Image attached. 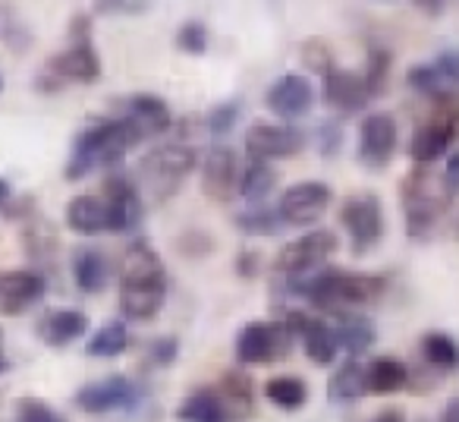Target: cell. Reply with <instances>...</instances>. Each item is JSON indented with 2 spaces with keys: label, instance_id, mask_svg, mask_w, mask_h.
Masks as SVG:
<instances>
[{
  "label": "cell",
  "instance_id": "obj_51",
  "mask_svg": "<svg viewBox=\"0 0 459 422\" xmlns=\"http://www.w3.org/2000/svg\"><path fill=\"white\" fill-rule=\"evenodd\" d=\"M415 7H419V10H428V16H440V13H444V4H425V0H419Z\"/></svg>",
  "mask_w": 459,
  "mask_h": 422
},
{
  "label": "cell",
  "instance_id": "obj_5",
  "mask_svg": "<svg viewBox=\"0 0 459 422\" xmlns=\"http://www.w3.org/2000/svg\"><path fill=\"white\" fill-rule=\"evenodd\" d=\"M459 136V95L456 92H446L437 98L431 117L421 123L412 133L409 142V158L419 167L437 161L440 154H446V148L453 145V139Z\"/></svg>",
  "mask_w": 459,
  "mask_h": 422
},
{
  "label": "cell",
  "instance_id": "obj_43",
  "mask_svg": "<svg viewBox=\"0 0 459 422\" xmlns=\"http://www.w3.org/2000/svg\"><path fill=\"white\" fill-rule=\"evenodd\" d=\"M177 353H179L177 338H154L152 344H148V359H152L154 365H170L173 359H177Z\"/></svg>",
  "mask_w": 459,
  "mask_h": 422
},
{
  "label": "cell",
  "instance_id": "obj_6",
  "mask_svg": "<svg viewBox=\"0 0 459 422\" xmlns=\"http://www.w3.org/2000/svg\"><path fill=\"white\" fill-rule=\"evenodd\" d=\"M340 224L350 233L352 252H356V256L368 252L371 246L381 243L384 231H387L381 198H377L375 192H356V196L343 198V205H340Z\"/></svg>",
  "mask_w": 459,
  "mask_h": 422
},
{
  "label": "cell",
  "instance_id": "obj_45",
  "mask_svg": "<svg viewBox=\"0 0 459 422\" xmlns=\"http://www.w3.org/2000/svg\"><path fill=\"white\" fill-rule=\"evenodd\" d=\"M258 262H262V252H258V250H243L237 256V275L239 277H255L258 275Z\"/></svg>",
  "mask_w": 459,
  "mask_h": 422
},
{
  "label": "cell",
  "instance_id": "obj_23",
  "mask_svg": "<svg viewBox=\"0 0 459 422\" xmlns=\"http://www.w3.org/2000/svg\"><path fill=\"white\" fill-rule=\"evenodd\" d=\"M66 224L82 237H95V233L110 231V215L104 198L98 196H76L66 205Z\"/></svg>",
  "mask_w": 459,
  "mask_h": 422
},
{
  "label": "cell",
  "instance_id": "obj_37",
  "mask_svg": "<svg viewBox=\"0 0 459 422\" xmlns=\"http://www.w3.org/2000/svg\"><path fill=\"white\" fill-rule=\"evenodd\" d=\"M177 48L186 54H204V48H208V29L202 26L198 20H189L183 22V26L177 29Z\"/></svg>",
  "mask_w": 459,
  "mask_h": 422
},
{
  "label": "cell",
  "instance_id": "obj_8",
  "mask_svg": "<svg viewBox=\"0 0 459 422\" xmlns=\"http://www.w3.org/2000/svg\"><path fill=\"white\" fill-rule=\"evenodd\" d=\"M333 252H337V237H333L331 231H312V233H306V237L283 246L274 268L287 277H302L318 268V265H325Z\"/></svg>",
  "mask_w": 459,
  "mask_h": 422
},
{
  "label": "cell",
  "instance_id": "obj_12",
  "mask_svg": "<svg viewBox=\"0 0 459 422\" xmlns=\"http://www.w3.org/2000/svg\"><path fill=\"white\" fill-rule=\"evenodd\" d=\"M283 325L290 328V334L293 338L302 340V347H306V356L312 359V363L318 365H331L333 356H337L340 344H337V334H333V328L327 325L325 319H318V315H308V312H287V319H283Z\"/></svg>",
  "mask_w": 459,
  "mask_h": 422
},
{
  "label": "cell",
  "instance_id": "obj_10",
  "mask_svg": "<svg viewBox=\"0 0 459 422\" xmlns=\"http://www.w3.org/2000/svg\"><path fill=\"white\" fill-rule=\"evenodd\" d=\"M306 148V136L293 127H277V123H252L246 136V152L252 161H274L293 158Z\"/></svg>",
  "mask_w": 459,
  "mask_h": 422
},
{
  "label": "cell",
  "instance_id": "obj_53",
  "mask_svg": "<svg viewBox=\"0 0 459 422\" xmlns=\"http://www.w3.org/2000/svg\"><path fill=\"white\" fill-rule=\"evenodd\" d=\"M7 369V359H4V331H0V372Z\"/></svg>",
  "mask_w": 459,
  "mask_h": 422
},
{
  "label": "cell",
  "instance_id": "obj_13",
  "mask_svg": "<svg viewBox=\"0 0 459 422\" xmlns=\"http://www.w3.org/2000/svg\"><path fill=\"white\" fill-rule=\"evenodd\" d=\"M333 192L327 183H318V180H306V183H296L283 192L281 198V218L287 224H315V221L325 215V208L331 205Z\"/></svg>",
  "mask_w": 459,
  "mask_h": 422
},
{
  "label": "cell",
  "instance_id": "obj_29",
  "mask_svg": "<svg viewBox=\"0 0 459 422\" xmlns=\"http://www.w3.org/2000/svg\"><path fill=\"white\" fill-rule=\"evenodd\" d=\"M73 281L82 294H98L108 284V262L98 250H79L73 259Z\"/></svg>",
  "mask_w": 459,
  "mask_h": 422
},
{
  "label": "cell",
  "instance_id": "obj_48",
  "mask_svg": "<svg viewBox=\"0 0 459 422\" xmlns=\"http://www.w3.org/2000/svg\"><path fill=\"white\" fill-rule=\"evenodd\" d=\"M444 186L450 196H456L459 192V152L453 154L450 161H446V171H444Z\"/></svg>",
  "mask_w": 459,
  "mask_h": 422
},
{
  "label": "cell",
  "instance_id": "obj_52",
  "mask_svg": "<svg viewBox=\"0 0 459 422\" xmlns=\"http://www.w3.org/2000/svg\"><path fill=\"white\" fill-rule=\"evenodd\" d=\"M7 196H10V183L7 180H0V205L7 202Z\"/></svg>",
  "mask_w": 459,
  "mask_h": 422
},
{
  "label": "cell",
  "instance_id": "obj_36",
  "mask_svg": "<svg viewBox=\"0 0 459 422\" xmlns=\"http://www.w3.org/2000/svg\"><path fill=\"white\" fill-rule=\"evenodd\" d=\"M406 83H409V89L421 92V95H434V98H440V95H446V92H450L444 83H440L437 70H434L431 64L412 66V70L406 73Z\"/></svg>",
  "mask_w": 459,
  "mask_h": 422
},
{
  "label": "cell",
  "instance_id": "obj_35",
  "mask_svg": "<svg viewBox=\"0 0 459 422\" xmlns=\"http://www.w3.org/2000/svg\"><path fill=\"white\" fill-rule=\"evenodd\" d=\"M287 221L281 218V211H246V215H237V227L246 231L249 237H271L277 233Z\"/></svg>",
  "mask_w": 459,
  "mask_h": 422
},
{
  "label": "cell",
  "instance_id": "obj_22",
  "mask_svg": "<svg viewBox=\"0 0 459 422\" xmlns=\"http://www.w3.org/2000/svg\"><path fill=\"white\" fill-rule=\"evenodd\" d=\"M85 331H89V319H85V312H79V309H51V312H45V319L39 321L41 340L51 347L73 344V340L82 338Z\"/></svg>",
  "mask_w": 459,
  "mask_h": 422
},
{
  "label": "cell",
  "instance_id": "obj_4",
  "mask_svg": "<svg viewBox=\"0 0 459 422\" xmlns=\"http://www.w3.org/2000/svg\"><path fill=\"white\" fill-rule=\"evenodd\" d=\"M195 164H198V154L189 145L173 142V145L154 148V152H148L139 161L142 189H148V196L154 202H164V198H170L183 186V180L195 171Z\"/></svg>",
  "mask_w": 459,
  "mask_h": 422
},
{
  "label": "cell",
  "instance_id": "obj_33",
  "mask_svg": "<svg viewBox=\"0 0 459 422\" xmlns=\"http://www.w3.org/2000/svg\"><path fill=\"white\" fill-rule=\"evenodd\" d=\"M274 183H277V173L271 171V164L252 161V164L246 167L243 180H239V192H243L249 202H262V198L274 189Z\"/></svg>",
  "mask_w": 459,
  "mask_h": 422
},
{
  "label": "cell",
  "instance_id": "obj_40",
  "mask_svg": "<svg viewBox=\"0 0 459 422\" xmlns=\"http://www.w3.org/2000/svg\"><path fill=\"white\" fill-rule=\"evenodd\" d=\"M302 60H306L308 70L325 73V76L333 70V66H331V51H327V45H325V41H318V39H308L306 45H302Z\"/></svg>",
  "mask_w": 459,
  "mask_h": 422
},
{
  "label": "cell",
  "instance_id": "obj_32",
  "mask_svg": "<svg viewBox=\"0 0 459 422\" xmlns=\"http://www.w3.org/2000/svg\"><path fill=\"white\" fill-rule=\"evenodd\" d=\"M126 347H129L126 328H123L120 321H110V325H104L101 331L85 344V353H89V356H98V359H110V356H120Z\"/></svg>",
  "mask_w": 459,
  "mask_h": 422
},
{
  "label": "cell",
  "instance_id": "obj_30",
  "mask_svg": "<svg viewBox=\"0 0 459 422\" xmlns=\"http://www.w3.org/2000/svg\"><path fill=\"white\" fill-rule=\"evenodd\" d=\"M421 356L434 369H456L459 365V344L444 331H428L421 338Z\"/></svg>",
  "mask_w": 459,
  "mask_h": 422
},
{
  "label": "cell",
  "instance_id": "obj_38",
  "mask_svg": "<svg viewBox=\"0 0 459 422\" xmlns=\"http://www.w3.org/2000/svg\"><path fill=\"white\" fill-rule=\"evenodd\" d=\"M16 422H64V416H57L39 397H20L16 400Z\"/></svg>",
  "mask_w": 459,
  "mask_h": 422
},
{
  "label": "cell",
  "instance_id": "obj_15",
  "mask_svg": "<svg viewBox=\"0 0 459 422\" xmlns=\"http://www.w3.org/2000/svg\"><path fill=\"white\" fill-rule=\"evenodd\" d=\"M202 189L214 202H230L239 189V161L227 145H214L202 161Z\"/></svg>",
  "mask_w": 459,
  "mask_h": 422
},
{
  "label": "cell",
  "instance_id": "obj_50",
  "mask_svg": "<svg viewBox=\"0 0 459 422\" xmlns=\"http://www.w3.org/2000/svg\"><path fill=\"white\" fill-rule=\"evenodd\" d=\"M375 422H406V419H403L400 409H384V413L375 416Z\"/></svg>",
  "mask_w": 459,
  "mask_h": 422
},
{
  "label": "cell",
  "instance_id": "obj_31",
  "mask_svg": "<svg viewBox=\"0 0 459 422\" xmlns=\"http://www.w3.org/2000/svg\"><path fill=\"white\" fill-rule=\"evenodd\" d=\"M264 394H268V400L274 403V407H281V409H299L302 403L308 400L306 382H302V378H296V375L271 378V382L264 384Z\"/></svg>",
  "mask_w": 459,
  "mask_h": 422
},
{
  "label": "cell",
  "instance_id": "obj_24",
  "mask_svg": "<svg viewBox=\"0 0 459 422\" xmlns=\"http://www.w3.org/2000/svg\"><path fill=\"white\" fill-rule=\"evenodd\" d=\"M214 391H217L223 409H227V416L233 422L246 419V416L252 413V382H249V375H243L239 369L223 372Z\"/></svg>",
  "mask_w": 459,
  "mask_h": 422
},
{
  "label": "cell",
  "instance_id": "obj_42",
  "mask_svg": "<svg viewBox=\"0 0 459 422\" xmlns=\"http://www.w3.org/2000/svg\"><path fill=\"white\" fill-rule=\"evenodd\" d=\"M177 250L183 252L186 259H198V256H208V252L214 250V243H211L208 233H202V231H186L183 237L177 240Z\"/></svg>",
  "mask_w": 459,
  "mask_h": 422
},
{
  "label": "cell",
  "instance_id": "obj_17",
  "mask_svg": "<svg viewBox=\"0 0 459 422\" xmlns=\"http://www.w3.org/2000/svg\"><path fill=\"white\" fill-rule=\"evenodd\" d=\"M264 104H268L274 114L293 120V117H302V114H308V110H312L315 89H312V83H308L306 76H299V73H287V76H281L268 89Z\"/></svg>",
  "mask_w": 459,
  "mask_h": 422
},
{
  "label": "cell",
  "instance_id": "obj_26",
  "mask_svg": "<svg viewBox=\"0 0 459 422\" xmlns=\"http://www.w3.org/2000/svg\"><path fill=\"white\" fill-rule=\"evenodd\" d=\"M362 394H368L365 365L356 363V359H346L331 375V382H327V397H331L333 403H350V400H359Z\"/></svg>",
  "mask_w": 459,
  "mask_h": 422
},
{
  "label": "cell",
  "instance_id": "obj_49",
  "mask_svg": "<svg viewBox=\"0 0 459 422\" xmlns=\"http://www.w3.org/2000/svg\"><path fill=\"white\" fill-rule=\"evenodd\" d=\"M440 422H459V397H453V400L446 403L444 416H440Z\"/></svg>",
  "mask_w": 459,
  "mask_h": 422
},
{
  "label": "cell",
  "instance_id": "obj_41",
  "mask_svg": "<svg viewBox=\"0 0 459 422\" xmlns=\"http://www.w3.org/2000/svg\"><path fill=\"white\" fill-rule=\"evenodd\" d=\"M431 66L437 70L440 83L446 85L450 92L459 89V51H444L437 54V60H431Z\"/></svg>",
  "mask_w": 459,
  "mask_h": 422
},
{
  "label": "cell",
  "instance_id": "obj_19",
  "mask_svg": "<svg viewBox=\"0 0 459 422\" xmlns=\"http://www.w3.org/2000/svg\"><path fill=\"white\" fill-rule=\"evenodd\" d=\"M48 73L57 83H95L101 76V60H98L91 41L89 45H70L66 51L48 60Z\"/></svg>",
  "mask_w": 459,
  "mask_h": 422
},
{
  "label": "cell",
  "instance_id": "obj_44",
  "mask_svg": "<svg viewBox=\"0 0 459 422\" xmlns=\"http://www.w3.org/2000/svg\"><path fill=\"white\" fill-rule=\"evenodd\" d=\"M340 145H343V127H340L337 120H327L325 127H321V152H325L327 158H333V154L340 152Z\"/></svg>",
  "mask_w": 459,
  "mask_h": 422
},
{
  "label": "cell",
  "instance_id": "obj_11",
  "mask_svg": "<svg viewBox=\"0 0 459 422\" xmlns=\"http://www.w3.org/2000/svg\"><path fill=\"white\" fill-rule=\"evenodd\" d=\"M139 397H142V391L135 388L129 378L110 375V378H104V382L85 384L76 394V407L91 416H101V413H110V409H135Z\"/></svg>",
  "mask_w": 459,
  "mask_h": 422
},
{
  "label": "cell",
  "instance_id": "obj_7",
  "mask_svg": "<svg viewBox=\"0 0 459 422\" xmlns=\"http://www.w3.org/2000/svg\"><path fill=\"white\" fill-rule=\"evenodd\" d=\"M293 334L283 321H249L237 334V359L243 365H262L283 359L293 347Z\"/></svg>",
  "mask_w": 459,
  "mask_h": 422
},
{
  "label": "cell",
  "instance_id": "obj_39",
  "mask_svg": "<svg viewBox=\"0 0 459 422\" xmlns=\"http://www.w3.org/2000/svg\"><path fill=\"white\" fill-rule=\"evenodd\" d=\"M237 117H239V104L237 101L217 104V108L208 114V129L214 136H227L230 129H233V123H237Z\"/></svg>",
  "mask_w": 459,
  "mask_h": 422
},
{
  "label": "cell",
  "instance_id": "obj_14",
  "mask_svg": "<svg viewBox=\"0 0 459 422\" xmlns=\"http://www.w3.org/2000/svg\"><path fill=\"white\" fill-rule=\"evenodd\" d=\"M400 129L390 114H368L359 127V161L365 167H384L396 152Z\"/></svg>",
  "mask_w": 459,
  "mask_h": 422
},
{
  "label": "cell",
  "instance_id": "obj_28",
  "mask_svg": "<svg viewBox=\"0 0 459 422\" xmlns=\"http://www.w3.org/2000/svg\"><path fill=\"white\" fill-rule=\"evenodd\" d=\"M177 419L179 422H230V416H227V409H223L217 391L202 388V391H192V394L179 403Z\"/></svg>",
  "mask_w": 459,
  "mask_h": 422
},
{
  "label": "cell",
  "instance_id": "obj_25",
  "mask_svg": "<svg viewBox=\"0 0 459 422\" xmlns=\"http://www.w3.org/2000/svg\"><path fill=\"white\" fill-rule=\"evenodd\" d=\"M333 334H337V344L343 347L350 356H359V353H365L375 344V325H371V319L356 315V312H340L337 325H333Z\"/></svg>",
  "mask_w": 459,
  "mask_h": 422
},
{
  "label": "cell",
  "instance_id": "obj_20",
  "mask_svg": "<svg viewBox=\"0 0 459 422\" xmlns=\"http://www.w3.org/2000/svg\"><path fill=\"white\" fill-rule=\"evenodd\" d=\"M123 120L133 127L135 139H148V136H160L170 129L173 123V114L170 108L164 104V98L158 95H133L126 101V114H123Z\"/></svg>",
  "mask_w": 459,
  "mask_h": 422
},
{
  "label": "cell",
  "instance_id": "obj_46",
  "mask_svg": "<svg viewBox=\"0 0 459 422\" xmlns=\"http://www.w3.org/2000/svg\"><path fill=\"white\" fill-rule=\"evenodd\" d=\"M148 4H120V0H101L95 4V13H145Z\"/></svg>",
  "mask_w": 459,
  "mask_h": 422
},
{
  "label": "cell",
  "instance_id": "obj_1",
  "mask_svg": "<svg viewBox=\"0 0 459 422\" xmlns=\"http://www.w3.org/2000/svg\"><path fill=\"white\" fill-rule=\"evenodd\" d=\"M296 294L308 296L318 312H350L356 306H368V303L381 300L387 290V277L381 275H359V271H325L308 281L302 277H290Z\"/></svg>",
  "mask_w": 459,
  "mask_h": 422
},
{
  "label": "cell",
  "instance_id": "obj_9",
  "mask_svg": "<svg viewBox=\"0 0 459 422\" xmlns=\"http://www.w3.org/2000/svg\"><path fill=\"white\" fill-rule=\"evenodd\" d=\"M123 290H164L167 294V268L164 259L145 240H133L123 256Z\"/></svg>",
  "mask_w": 459,
  "mask_h": 422
},
{
  "label": "cell",
  "instance_id": "obj_2",
  "mask_svg": "<svg viewBox=\"0 0 459 422\" xmlns=\"http://www.w3.org/2000/svg\"><path fill=\"white\" fill-rule=\"evenodd\" d=\"M135 133L123 117H114V120H101L95 127L82 129L73 142V154L66 161V180H82L89 177L95 167H114L123 161V154L135 145Z\"/></svg>",
  "mask_w": 459,
  "mask_h": 422
},
{
  "label": "cell",
  "instance_id": "obj_3",
  "mask_svg": "<svg viewBox=\"0 0 459 422\" xmlns=\"http://www.w3.org/2000/svg\"><path fill=\"white\" fill-rule=\"evenodd\" d=\"M400 198L403 211H406V233L412 240L431 237V231L437 227V221L444 218L446 205H450V192L444 186V177H431L428 167L406 173L400 183Z\"/></svg>",
  "mask_w": 459,
  "mask_h": 422
},
{
  "label": "cell",
  "instance_id": "obj_47",
  "mask_svg": "<svg viewBox=\"0 0 459 422\" xmlns=\"http://www.w3.org/2000/svg\"><path fill=\"white\" fill-rule=\"evenodd\" d=\"M91 22H89V16H76V20L70 22V35H73V45H89V39H91Z\"/></svg>",
  "mask_w": 459,
  "mask_h": 422
},
{
  "label": "cell",
  "instance_id": "obj_27",
  "mask_svg": "<svg viewBox=\"0 0 459 422\" xmlns=\"http://www.w3.org/2000/svg\"><path fill=\"white\" fill-rule=\"evenodd\" d=\"M365 375H368V394H396L409 384V369L394 356H377L371 365H365Z\"/></svg>",
  "mask_w": 459,
  "mask_h": 422
},
{
  "label": "cell",
  "instance_id": "obj_16",
  "mask_svg": "<svg viewBox=\"0 0 459 422\" xmlns=\"http://www.w3.org/2000/svg\"><path fill=\"white\" fill-rule=\"evenodd\" d=\"M104 205H108V215H110V231L114 233H129L142 224V198H139V189L133 186V180L114 177L104 180Z\"/></svg>",
  "mask_w": 459,
  "mask_h": 422
},
{
  "label": "cell",
  "instance_id": "obj_18",
  "mask_svg": "<svg viewBox=\"0 0 459 422\" xmlns=\"http://www.w3.org/2000/svg\"><path fill=\"white\" fill-rule=\"evenodd\" d=\"M45 296V277L39 271L0 275V315H20Z\"/></svg>",
  "mask_w": 459,
  "mask_h": 422
},
{
  "label": "cell",
  "instance_id": "obj_34",
  "mask_svg": "<svg viewBox=\"0 0 459 422\" xmlns=\"http://www.w3.org/2000/svg\"><path fill=\"white\" fill-rule=\"evenodd\" d=\"M390 66H394V54L381 45L368 48V66H365V85H368V95H384L390 79Z\"/></svg>",
  "mask_w": 459,
  "mask_h": 422
},
{
  "label": "cell",
  "instance_id": "obj_21",
  "mask_svg": "<svg viewBox=\"0 0 459 422\" xmlns=\"http://www.w3.org/2000/svg\"><path fill=\"white\" fill-rule=\"evenodd\" d=\"M368 85H365V76L350 70H337L333 66L325 76V101L327 108L340 110V114H356L368 104Z\"/></svg>",
  "mask_w": 459,
  "mask_h": 422
}]
</instances>
